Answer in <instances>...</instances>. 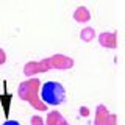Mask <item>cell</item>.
Instances as JSON below:
<instances>
[{"mask_svg":"<svg viewBox=\"0 0 125 125\" xmlns=\"http://www.w3.org/2000/svg\"><path fill=\"white\" fill-rule=\"evenodd\" d=\"M38 88H39V80L36 78H31V80H27L21 83L19 86V97L22 100L28 102V103L38 111H45L47 109V103L44 100L38 99Z\"/></svg>","mask_w":125,"mask_h":125,"instance_id":"cell-1","label":"cell"},{"mask_svg":"<svg viewBox=\"0 0 125 125\" xmlns=\"http://www.w3.org/2000/svg\"><path fill=\"white\" fill-rule=\"evenodd\" d=\"M41 97L47 105H60L66 99V91L58 81H47L41 88Z\"/></svg>","mask_w":125,"mask_h":125,"instance_id":"cell-2","label":"cell"},{"mask_svg":"<svg viewBox=\"0 0 125 125\" xmlns=\"http://www.w3.org/2000/svg\"><path fill=\"white\" fill-rule=\"evenodd\" d=\"M50 67H52V60L47 58V60H42L39 62H34V61L28 62L23 69V72L27 75H36V73H41V72H47Z\"/></svg>","mask_w":125,"mask_h":125,"instance_id":"cell-3","label":"cell"},{"mask_svg":"<svg viewBox=\"0 0 125 125\" xmlns=\"http://www.w3.org/2000/svg\"><path fill=\"white\" fill-rule=\"evenodd\" d=\"M94 125H116V116L109 114L103 105H99L95 109V122Z\"/></svg>","mask_w":125,"mask_h":125,"instance_id":"cell-4","label":"cell"},{"mask_svg":"<svg viewBox=\"0 0 125 125\" xmlns=\"http://www.w3.org/2000/svg\"><path fill=\"white\" fill-rule=\"evenodd\" d=\"M50 60H52V67L55 69H70L73 66V60L64 55H53Z\"/></svg>","mask_w":125,"mask_h":125,"instance_id":"cell-5","label":"cell"},{"mask_svg":"<svg viewBox=\"0 0 125 125\" xmlns=\"http://www.w3.org/2000/svg\"><path fill=\"white\" fill-rule=\"evenodd\" d=\"M100 44L106 49H116L117 45V39H116V33H102L99 36Z\"/></svg>","mask_w":125,"mask_h":125,"instance_id":"cell-6","label":"cell"},{"mask_svg":"<svg viewBox=\"0 0 125 125\" xmlns=\"http://www.w3.org/2000/svg\"><path fill=\"white\" fill-rule=\"evenodd\" d=\"M73 19H75L77 22H80V23H86L89 19H91L89 10L86 6H78L75 10V13H73Z\"/></svg>","mask_w":125,"mask_h":125,"instance_id":"cell-7","label":"cell"},{"mask_svg":"<svg viewBox=\"0 0 125 125\" xmlns=\"http://www.w3.org/2000/svg\"><path fill=\"white\" fill-rule=\"evenodd\" d=\"M62 120V116L60 111H52L49 113V116H47V122L45 125H58Z\"/></svg>","mask_w":125,"mask_h":125,"instance_id":"cell-8","label":"cell"},{"mask_svg":"<svg viewBox=\"0 0 125 125\" xmlns=\"http://www.w3.org/2000/svg\"><path fill=\"white\" fill-rule=\"evenodd\" d=\"M80 38L83 39L84 42H89L92 41L94 38H95V31H94V28H91V27H88V28H83L80 33Z\"/></svg>","mask_w":125,"mask_h":125,"instance_id":"cell-9","label":"cell"},{"mask_svg":"<svg viewBox=\"0 0 125 125\" xmlns=\"http://www.w3.org/2000/svg\"><path fill=\"white\" fill-rule=\"evenodd\" d=\"M31 125H44V120H42L41 116H33L31 117Z\"/></svg>","mask_w":125,"mask_h":125,"instance_id":"cell-10","label":"cell"},{"mask_svg":"<svg viewBox=\"0 0 125 125\" xmlns=\"http://www.w3.org/2000/svg\"><path fill=\"white\" fill-rule=\"evenodd\" d=\"M80 114L83 116V117H86V116H89V109L86 108V106H81V108H80Z\"/></svg>","mask_w":125,"mask_h":125,"instance_id":"cell-11","label":"cell"},{"mask_svg":"<svg viewBox=\"0 0 125 125\" xmlns=\"http://www.w3.org/2000/svg\"><path fill=\"white\" fill-rule=\"evenodd\" d=\"M5 60H6V55H5V52H3L2 49H0V64H3Z\"/></svg>","mask_w":125,"mask_h":125,"instance_id":"cell-12","label":"cell"},{"mask_svg":"<svg viewBox=\"0 0 125 125\" xmlns=\"http://www.w3.org/2000/svg\"><path fill=\"white\" fill-rule=\"evenodd\" d=\"M3 125H21V124H19L17 120H6V122L3 124Z\"/></svg>","mask_w":125,"mask_h":125,"instance_id":"cell-13","label":"cell"},{"mask_svg":"<svg viewBox=\"0 0 125 125\" xmlns=\"http://www.w3.org/2000/svg\"><path fill=\"white\" fill-rule=\"evenodd\" d=\"M58 125H69V122H67V120H64V119H62V120H61V122L58 124Z\"/></svg>","mask_w":125,"mask_h":125,"instance_id":"cell-14","label":"cell"}]
</instances>
